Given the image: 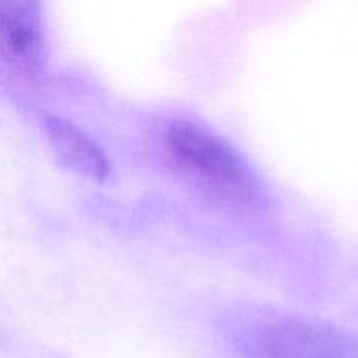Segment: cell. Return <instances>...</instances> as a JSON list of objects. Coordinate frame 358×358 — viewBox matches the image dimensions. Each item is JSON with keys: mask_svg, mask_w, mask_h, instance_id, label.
<instances>
[{"mask_svg": "<svg viewBox=\"0 0 358 358\" xmlns=\"http://www.w3.org/2000/svg\"><path fill=\"white\" fill-rule=\"evenodd\" d=\"M164 143L182 168L227 205L247 212L269 206L261 175L224 136L194 121L177 119L166 128Z\"/></svg>", "mask_w": 358, "mask_h": 358, "instance_id": "1", "label": "cell"}, {"mask_svg": "<svg viewBox=\"0 0 358 358\" xmlns=\"http://www.w3.org/2000/svg\"><path fill=\"white\" fill-rule=\"evenodd\" d=\"M234 348L243 358H358V338L325 322L271 317L245 325Z\"/></svg>", "mask_w": 358, "mask_h": 358, "instance_id": "2", "label": "cell"}, {"mask_svg": "<svg viewBox=\"0 0 358 358\" xmlns=\"http://www.w3.org/2000/svg\"><path fill=\"white\" fill-rule=\"evenodd\" d=\"M0 45L6 62L27 76H41L48 69L49 45L38 2H0Z\"/></svg>", "mask_w": 358, "mask_h": 358, "instance_id": "3", "label": "cell"}, {"mask_svg": "<svg viewBox=\"0 0 358 358\" xmlns=\"http://www.w3.org/2000/svg\"><path fill=\"white\" fill-rule=\"evenodd\" d=\"M44 129L59 163L91 180L103 182L110 175V161L101 147L72 121L48 115Z\"/></svg>", "mask_w": 358, "mask_h": 358, "instance_id": "4", "label": "cell"}]
</instances>
